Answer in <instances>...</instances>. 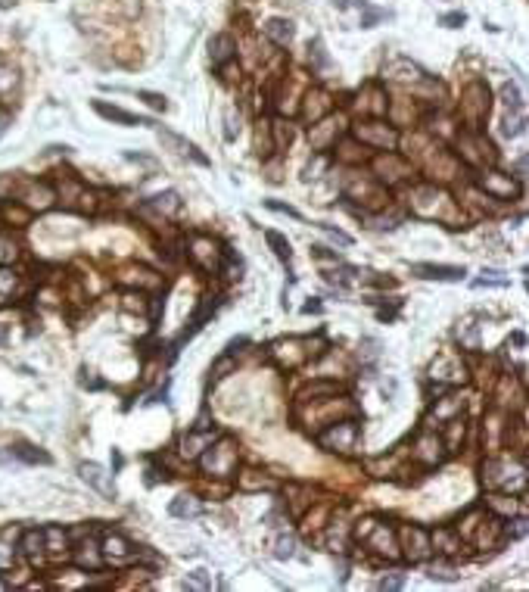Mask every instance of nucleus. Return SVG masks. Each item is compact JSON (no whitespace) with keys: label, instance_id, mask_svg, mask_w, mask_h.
<instances>
[{"label":"nucleus","instance_id":"nucleus-1","mask_svg":"<svg viewBox=\"0 0 529 592\" xmlns=\"http://www.w3.org/2000/svg\"><path fill=\"white\" fill-rule=\"evenodd\" d=\"M203 467L215 477H230L236 467V446L234 440H221L218 446H205L203 455Z\"/></svg>","mask_w":529,"mask_h":592},{"label":"nucleus","instance_id":"nucleus-2","mask_svg":"<svg viewBox=\"0 0 529 592\" xmlns=\"http://www.w3.org/2000/svg\"><path fill=\"white\" fill-rule=\"evenodd\" d=\"M358 442V424L349 418V421H333L327 433H321V446L330 449V452H342L349 455Z\"/></svg>","mask_w":529,"mask_h":592},{"label":"nucleus","instance_id":"nucleus-3","mask_svg":"<svg viewBox=\"0 0 529 592\" xmlns=\"http://www.w3.org/2000/svg\"><path fill=\"white\" fill-rule=\"evenodd\" d=\"M461 109H464V116L470 118V122H483V118L489 116V87H485L483 81L467 84L464 100H461Z\"/></svg>","mask_w":529,"mask_h":592},{"label":"nucleus","instance_id":"nucleus-4","mask_svg":"<svg viewBox=\"0 0 529 592\" xmlns=\"http://www.w3.org/2000/svg\"><path fill=\"white\" fill-rule=\"evenodd\" d=\"M156 134H159V141L165 143L171 153H178V156H184V159H193L196 165H209V156H203L196 150V143H190L187 137H180V134H174V131H168V128H162V125H156Z\"/></svg>","mask_w":529,"mask_h":592},{"label":"nucleus","instance_id":"nucleus-5","mask_svg":"<svg viewBox=\"0 0 529 592\" xmlns=\"http://www.w3.org/2000/svg\"><path fill=\"white\" fill-rule=\"evenodd\" d=\"M479 187H483L485 193H492L495 199H514L517 193H520V187L501 172H485L483 178H479Z\"/></svg>","mask_w":529,"mask_h":592},{"label":"nucleus","instance_id":"nucleus-6","mask_svg":"<svg viewBox=\"0 0 529 592\" xmlns=\"http://www.w3.org/2000/svg\"><path fill=\"white\" fill-rule=\"evenodd\" d=\"M19 199H22L28 209H50L53 206V199H56V193H53V187L47 184V181H31L28 187H25L22 193H19Z\"/></svg>","mask_w":529,"mask_h":592},{"label":"nucleus","instance_id":"nucleus-7","mask_svg":"<svg viewBox=\"0 0 529 592\" xmlns=\"http://www.w3.org/2000/svg\"><path fill=\"white\" fill-rule=\"evenodd\" d=\"M402 548L411 561H423L429 555V536L420 527H405L402 530Z\"/></svg>","mask_w":529,"mask_h":592},{"label":"nucleus","instance_id":"nucleus-8","mask_svg":"<svg viewBox=\"0 0 529 592\" xmlns=\"http://www.w3.org/2000/svg\"><path fill=\"white\" fill-rule=\"evenodd\" d=\"M78 474H81V480H84L87 486H93V490L100 492V496H106V499H112V483H109V474L103 471V467L97 465V461H81L78 465Z\"/></svg>","mask_w":529,"mask_h":592},{"label":"nucleus","instance_id":"nucleus-9","mask_svg":"<svg viewBox=\"0 0 529 592\" xmlns=\"http://www.w3.org/2000/svg\"><path fill=\"white\" fill-rule=\"evenodd\" d=\"M411 271L417 278H427V280H461L464 278V265H411Z\"/></svg>","mask_w":529,"mask_h":592},{"label":"nucleus","instance_id":"nucleus-10","mask_svg":"<svg viewBox=\"0 0 529 592\" xmlns=\"http://www.w3.org/2000/svg\"><path fill=\"white\" fill-rule=\"evenodd\" d=\"M93 109L100 112L103 118H109V122H118V125H153V122H147V118H140V116H134V112H124L122 106H109V103H103V100H93Z\"/></svg>","mask_w":529,"mask_h":592},{"label":"nucleus","instance_id":"nucleus-11","mask_svg":"<svg viewBox=\"0 0 529 592\" xmlns=\"http://www.w3.org/2000/svg\"><path fill=\"white\" fill-rule=\"evenodd\" d=\"M358 137L361 141H371V143H380V147H396V131H389L386 125L380 122H367V125H358Z\"/></svg>","mask_w":529,"mask_h":592},{"label":"nucleus","instance_id":"nucleus-12","mask_svg":"<svg viewBox=\"0 0 529 592\" xmlns=\"http://www.w3.org/2000/svg\"><path fill=\"white\" fill-rule=\"evenodd\" d=\"M234 50H236L234 37H230V35H215L209 41V60H212V66H224L228 60H234Z\"/></svg>","mask_w":529,"mask_h":592},{"label":"nucleus","instance_id":"nucleus-13","mask_svg":"<svg viewBox=\"0 0 529 592\" xmlns=\"http://www.w3.org/2000/svg\"><path fill=\"white\" fill-rule=\"evenodd\" d=\"M265 35L271 37L277 47H286V44L293 41V35H296V28H293L290 19H268V22H265Z\"/></svg>","mask_w":529,"mask_h":592},{"label":"nucleus","instance_id":"nucleus-14","mask_svg":"<svg viewBox=\"0 0 529 592\" xmlns=\"http://www.w3.org/2000/svg\"><path fill=\"white\" fill-rule=\"evenodd\" d=\"M367 546L377 548V552H383L386 558H398L396 542H392V533L386 527H371V533H367Z\"/></svg>","mask_w":529,"mask_h":592},{"label":"nucleus","instance_id":"nucleus-15","mask_svg":"<svg viewBox=\"0 0 529 592\" xmlns=\"http://www.w3.org/2000/svg\"><path fill=\"white\" fill-rule=\"evenodd\" d=\"M131 542L122 533H106L103 536V555L106 558H131Z\"/></svg>","mask_w":529,"mask_h":592},{"label":"nucleus","instance_id":"nucleus-16","mask_svg":"<svg viewBox=\"0 0 529 592\" xmlns=\"http://www.w3.org/2000/svg\"><path fill=\"white\" fill-rule=\"evenodd\" d=\"M10 455L12 458L28 461V465H50V461H53L44 449H35V446H28V442H16V446H10Z\"/></svg>","mask_w":529,"mask_h":592},{"label":"nucleus","instance_id":"nucleus-17","mask_svg":"<svg viewBox=\"0 0 529 592\" xmlns=\"http://www.w3.org/2000/svg\"><path fill=\"white\" fill-rule=\"evenodd\" d=\"M149 209H159V212H165V215H178L180 212V197H178V190H165V193H156V197H149Z\"/></svg>","mask_w":529,"mask_h":592},{"label":"nucleus","instance_id":"nucleus-18","mask_svg":"<svg viewBox=\"0 0 529 592\" xmlns=\"http://www.w3.org/2000/svg\"><path fill=\"white\" fill-rule=\"evenodd\" d=\"M330 109V97L324 91H311L308 97H305V106H302V116L305 118H311V122H317V116L321 112H327Z\"/></svg>","mask_w":529,"mask_h":592},{"label":"nucleus","instance_id":"nucleus-19","mask_svg":"<svg viewBox=\"0 0 529 592\" xmlns=\"http://www.w3.org/2000/svg\"><path fill=\"white\" fill-rule=\"evenodd\" d=\"M168 511H171L174 517H196L199 511H203V502H199L196 496H178L171 505H168Z\"/></svg>","mask_w":529,"mask_h":592},{"label":"nucleus","instance_id":"nucleus-20","mask_svg":"<svg viewBox=\"0 0 529 592\" xmlns=\"http://www.w3.org/2000/svg\"><path fill=\"white\" fill-rule=\"evenodd\" d=\"M205 446H212V433H199V427H196L193 433L184 436V449H180V452H184L187 458H196L199 452H205Z\"/></svg>","mask_w":529,"mask_h":592},{"label":"nucleus","instance_id":"nucleus-21","mask_svg":"<svg viewBox=\"0 0 529 592\" xmlns=\"http://www.w3.org/2000/svg\"><path fill=\"white\" fill-rule=\"evenodd\" d=\"M66 546H68L66 530H59V527H44V552L59 555V552H66Z\"/></svg>","mask_w":529,"mask_h":592},{"label":"nucleus","instance_id":"nucleus-22","mask_svg":"<svg viewBox=\"0 0 529 592\" xmlns=\"http://www.w3.org/2000/svg\"><path fill=\"white\" fill-rule=\"evenodd\" d=\"M22 552L28 555L31 561H37L44 555V530H28L22 536Z\"/></svg>","mask_w":529,"mask_h":592},{"label":"nucleus","instance_id":"nucleus-23","mask_svg":"<svg viewBox=\"0 0 529 592\" xmlns=\"http://www.w3.org/2000/svg\"><path fill=\"white\" fill-rule=\"evenodd\" d=\"M265 240H268V246L274 249V255H277V259H284V262H290V259H293L290 240H286L284 234H277V231H265Z\"/></svg>","mask_w":529,"mask_h":592},{"label":"nucleus","instance_id":"nucleus-24","mask_svg":"<svg viewBox=\"0 0 529 592\" xmlns=\"http://www.w3.org/2000/svg\"><path fill=\"white\" fill-rule=\"evenodd\" d=\"M361 10H364V16H361V28H373L380 19H389L392 16L389 10H377V6H371V3H364Z\"/></svg>","mask_w":529,"mask_h":592},{"label":"nucleus","instance_id":"nucleus-25","mask_svg":"<svg viewBox=\"0 0 529 592\" xmlns=\"http://www.w3.org/2000/svg\"><path fill=\"white\" fill-rule=\"evenodd\" d=\"M508 284H510V278L501 271H483V278L473 280V287H508Z\"/></svg>","mask_w":529,"mask_h":592},{"label":"nucleus","instance_id":"nucleus-26","mask_svg":"<svg viewBox=\"0 0 529 592\" xmlns=\"http://www.w3.org/2000/svg\"><path fill=\"white\" fill-rule=\"evenodd\" d=\"M501 100L508 109H523V97H520V87L517 84H504L501 87Z\"/></svg>","mask_w":529,"mask_h":592},{"label":"nucleus","instance_id":"nucleus-27","mask_svg":"<svg viewBox=\"0 0 529 592\" xmlns=\"http://www.w3.org/2000/svg\"><path fill=\"white\" fill-rule=\"evenodd\" d=\"M433 542H442V548L439 552L442 555H452L454 548H458V536L452 533V530H436V536H433Z\"/></svg>","mask_w":529,"mask_h":592},{"label":"nucleus","instance_id":"nucleus-28","mask_svg":"<svg viewBox=\"0 0 529 592\" xmlns=\"http://www.w3.org/2000/svg\"><path fill=\"white\" fill-rule=\"evenodd\" d=\"M315 228H317V231H324V234H327L333 243H340V246H352V237H349L346 231L333 228V224H315Z\"/></svg>","mask_w":529,"mask_h":592},{"label":"nucleus","instance_id":"nucleus-29","mask_svg":"<svg viewBox=\"0 0 529 592\" xmlns=\"http://www.w3.org/2000/svg\"><path fill=\"white\" fill-rule=\"evenodd\" d=\"M137 97H140L147 106H153V109H162V112L168 109V100L162 97V93H156V91H137Z\"/></svg>","mask_w":529,"mask_h":592},{"label":"nucleus","instance_id":"nucleus-30","mask_svg":"<svg viewBox=\"0 0 529 592\" xmlns=\"http://www.w3.org/2000/svg\"><path fill=\"white\" fill-rule=\"evenodd\" d=\"M12 555H16V552H12V546H6V542H3V533H0V573L12 567Z\"/></svg>","mask_w":529,"mask_h":592},{"label":"nucleus","instance_id":"nucleus-31","mask_svg":"<svg viewBox=\"0 0 529 592\" xmlns=\"http://www.w3.org/2000/svg\"><path fill=\"white\" fill-rule=\"evenodd\" d=\"M268 209H274V212H284V215H290V218H296V222H302V212L299 209H293V206H286V203H277V199H268Z\"/></svg>","mask_w":529,"mask_h":592},{"label":"nucleus","instance_id":"nucleus-32","mask_svg":"<svg viewBox=\"0 0 529 592\" xmlns=\"http://www.w3.org/2000/svg\"><path fill=\"white\" fill-rule=\"evenodd\" d=\"M12 287H16V274H12L10 268H0V299H3Z\"/></svg>","mask_w":529,"mask_h":592},{"label":"nucleus","instance_id":"nucleus-33","mask_svg":"<svg viewBox=\"0 0 529 592\" xmlns=\"http://www.w3.org/2000/svg\"><path fill=\"white\" fill-rule=\"evenodd\" d=\"M429 577H433V580H454L458 573H454L448 564H439V561H436V564L429 567Z\"/></svg>","mask_w":529,"mask_h":592},{"label":"nucleus","instance_id":"nucleus-34","mask_svg":"<svg viewBox=\"0 0 529 592\" xmlns=\"http://www.w3.org/2000/svg\"><path fill=\"white\" fill-rule=\"evenodd\" d=\"M439 22L445 25V28H461V25L467 22V16H464V12H448V16H442Z\"/></svg>","mask_w":529,"mask_h":592},{"label":"nucleus","instance_id":"nucleus-35","mask_svg":"<svg viewBox=\"0 0 529 592\" xmlns=\"http://www.w3.org/2000/svg\"><path fill=\"white\" fill-rule=\"evenodd\" d=\"M274 555H277V558H290V555H293V539H290V536H280Z\"/></svg>","mask_w":529,"mask_h":592},{"label":"nucleus","instance_id":"nucleus-36","mask_svg":"<svg viewBox=\"0 0 529 592\" xmlns=\"http://www.w3.org/2000/svg\"><path fill=\"white\" fill-rule=\"evenodd\" d=\"M187 586H199V589H209L212 580H209V573H205V571H193V573H190V583H187Z\"/></svg>","mask_w":529,"mask_h":592},{"label":"nucleus","instance_id":"nucleus-37","mask_svg":"<svg viewBox=\"0 0 529 592\" xmlns=\"http://www.w3.org/2000/svg\"><path fill=\"white\" fill-rule=\"evenodd\" d=\"M402 583H405V577H402V573H396V577L383 580V583H380V589H398Z\"/></svg>","mask_w":529,"mask_h":592},{"label":"nucleus","instance_id":"nucleus-38","mask_svg":"<svg viewBox=\"0 0 529 592\" xmlns=\"http://www.w3.org/2000/svg\"><path fill=\"white\" fill-rule=\"evenodd\" d=\"M333 6H336V10H349V6H358V10H361V6H364V0H333Z\"/></svg>","mask_w":529,"mask_h":592},{"label":"nucleus","instance_id":"nucleus-39","mask_svg":"<svg viewBox=\"0 0 529 592\" xmlns=\"http://www.w3.org/2000/svg\"><path fill=\"white\" fill-rule=\"evenodd\" d=\"M6 125H10V116H0V134L6 131Z\"/></svg>","mask_w":529,"mask_h":592},{"label":"nucleus","instance_id":"nucleus-40","mask_svg":"<svg viewBox=\"0 0 529 592\" xmlns=\"http://www.w3.org/2000/svg\"><path fill=\"white\" fill-rule=\"evenodd\" d=\"M3 340H6V328H3V324H0V343H3Z\"/></svg>","mask_w":529,"mask_h":592}]
</instances>
